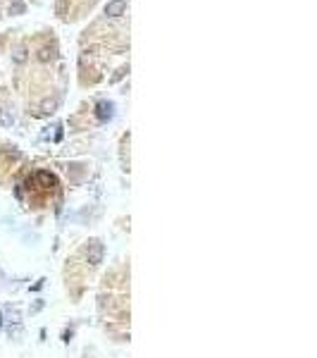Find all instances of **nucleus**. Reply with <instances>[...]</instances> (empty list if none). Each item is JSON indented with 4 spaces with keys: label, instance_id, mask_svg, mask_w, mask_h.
Returning a JSON list of instances; mask_svg holds the SVG:
<instances>
[{
    "label": "nucleus",
    "instance_id": "obj_9",
    "mask_svg": "<svg viewBox=\"0 0 317 358\" xmlns=\"http://www.w3.org/2000/svg\"><path fill=\"white\" fill-rule=\"evenodd\" d=\"M126 72H129V67H119V69H117V74H115V77H112V82H119V79H122V77H124Z\"/></svg>",
    "mask_w": 317,
    "mask_h": 358
},
{
    "label": "nucleus",
    "instance_id": "obj_8",
    "mask_svg": "<svg viewBox=\"0 0 317 358\" xmlns=\"http://www.w3.org/2000/svg\"><path fill=\"white\" fill-rule=\"evenodd\" d=\"M57 108V100L55 98H53V100H45V103H43V112H53Z\"/></svg>",
    "mask_w": 317,
    "mask_h": 358
},
{
    "label": "nucleus",
    "instance_id": "obj_7",
    "mask_svg": "<svg viewBox=\"0 0 317 358\" xmlns=\"http://www.w3.org/2000/svg\"><path fill=\"white\" fill-rule=\"evenodd\" d=\"M53 57H55V53H53L50 48H41V50H39V60H41V62H48V60H53Z\"/></svg>",
    "mask_w": 317,
    "mask_h": 358
},
{
    "label": "nucleus",
    "instance_id": "obj_4",
    "mask_svg": "<svg viewBox=\"0 0 317 358\" xmlns=\"http://www.w3.org/2000/svg\"><path fill=\"white\" fill-rule=\"evenodd\" d=\"M36 179L41 181V186H45V189L55 186V177H53L50 172H39V175H36Z\"/></svg>",
    "mask_w": 317,
    "mask_h": 358
},
{
    "label": "nucleus",
    "instance_id": "obj_10",
    "mask_svg": "<svg viewBox=\"0 0 317 358\" xmlns=\"http://www.w3.org/2000/svg\"><path fill=\"white\" fill-rule=\"evenodd\" d=\"M10 12H24V5H19V2H14L12 7H10Z\"/></svg>",
    "mask_w": 317,
    "mask_h": 358
},
{
    "label": "nucleus",
    "instance_id": "obj_2",
    "mask_svg": "<svg viewBox=\"0 0 317 358\" xmlns=\"http://www.w3.org/2000/svg\"><path fill=\"white\" fill-rule=\"evenodd\" d=\"M96 117L100 122H110L115 117V103L112 100H100L96 105Z\"/></svg>",
    "mask_w": 317,
    "mask_h": 358
},
{
    "label": "nucleus",
    "instance_id": "obj_5",
    "mask_svg": "<svg viewBox=\"0 0 317 358\" xmlns=\"http://www.w3.org/2000/svg\"><path fill=\"white\" fill-rule=\"evenodd\" d=\"M0 122H2V127H12L14 124V112L10 110V108H2V110H0Z\"/></svg>",
    "mask_w": 317,
    "mask_h": 358
},
{
    "label": "nucleus",
    "instance_id": "obj_3",
    "mask_svg": "<svg viewBox=\"0 0 317 358\" xmlns=\"http://www.w3.org/2000/svg\"><path fill=\"white\" fill-rule=\"evenodd\" d=\"M124 7H126V0H110L105 5V14L108 17H122L124 14Z\"/></svg>",
    "mask_w": 317,
    "mask_h": 358
},
{
    "label": "nucleus",
    "instance_id": "obj_6",
    "mask_svg": "<svg viewBox=\"0 0 317 358\" xmlns=\"http://www.w3.org/2000/svg\"><path fill=\"white\" fill-rule=\"evenodd\" d=\"M12 60L17 62V65H22V62L27 60V48H24V45H17L14 53H12Z\"/></svg>",
    "mask_w": 317,
    "mask_h": 358
},
{
    "label": "nucleus",
    "instance_id": "obj_1",
    "mask_svg": "<svg viewBox=\"0 0 317 358\" xmlns=\"http://www.w3.org/2000/svg\"><path fill=\"white\" fill-rule=\"evenodd\" d=\"M103 253H105L103 244H100L98 239H93V241L86 246V261L91 263V265H98V263H103Z\"/></svg>",
    "mask_w": 317,
    "mask_h": 358
}]
</instances>
